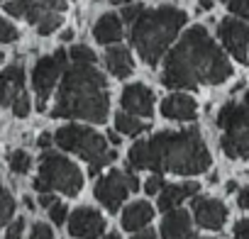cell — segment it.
I'll list each match as a JSON object with an SVG mask.
<instances>
[{"mask_svg": "<svg viewBox=\"0 0 249 239\" xmlns=\"http://www.w3.org/2000/svg\"><path fill=\"white\" fill-rule=\"evenodd\" d=\"M232 76V64L225 51L213 42L203 25H193L166 54L161 83L166 88H198L217 85Z\"/></svg>", "mask_w": 249, "mask_h": 239, "instance_id": "cell-1", "label": "cell"}, {"mask_svg": "<svg viewBox=\"0 0 249 239\" xmlns=\"http://www.w3.org/2000/svg\"><path fill=\"white\" fill-rule=\"evenodd\" d=\"M130 169H149L154 173L198 176L210 169V152L196 127L178 132H159L152 139L135 142L127 154Z\"/></svg>", "mask_w": 249, "mask_h": 239, "instance_id": "cell-2", "label": "cell"}, {"mask_svg": "<svg viewBox=\"0 0 249 239\" xmlns=\"http://www.w3.org/2000/svg\"><path fill=\"white\" fill-rule=\"evenodd\" d=\"M110 110V93L105 76L95 66L71 64L64 68L54 117L61 120H88V122H105Z\"/></svg>", "mask_w": 249, "mask_h": 239, "instance_id": "cell-3", "label": "cell"}, {"mask_svg": "<svg viewBox=\"0 0 249 239\" xmlns=\"http://www.w3.org/2000/svg\"><path fill=\"white\" fill-rule=\"evenodd\" d=\"M186 13L174 5H161L154 10H142L140 17L132 22L130 39L142 56L144 64L157 66L159 59L166 54V49L178 37L181 27L186 25Z\"/></svg>", "mask_w": 249, "mask_h": 239, "instance_id": "cell-4", "label": "cell"}, {"mask_svg": "<svg viewBox=\"0 0 249 239\" xmlns=\"http://www.w3.org/2000/svg\"><path fill=\"white\" fill-rule=\"evenodd\" d=\"M56 144L66 152H73L78 154L81 159L90 161V169L88 173L95 176L100 173L103 166H107L110 161H115V152L107 147L105 137L98 135L95 130L90 127H83V125H64L61 130H56Z\"/></svg>", "mask_w": 249, "mask_h": 239, "instance_id": "cell-5", "label": "cell"}, {"mask_svg": "<svg viewBox=\"0 0 249 239\" xmlns=\"http://www.w3.org/2000/svg\"><path fill=\"white\" fill-rule=\"evenodd\" d=\"M83 188V173L81 169L56 154V152H44L39 159V176L35 181V190L37 193H64V195H78Z\"/></svg>", "mask_w": 249, "mask_h": 239, "instance_id": "cell-6", "label": "cell"}, {"mask_svg": "<svg viewBox=\"0 0 249 239\" xmlns=\"http://www.w3.org/2000/svg\"><path fill=\"white\" fill-rule=\"evenodd\" d=\"M220 147L230 159H249V105L225 102L217 112Z\"/></svg>", "mask_w": 249, "mask_h": 239, "instance_id": "cell-7", "label": "cell"}, {"mask_svg": "<svg viewBox=\"0 0 249 239\" xmlns=\"http://www.w3.org/2000/svg\"><path fill=\"white\" fill-rule=\"evenodd\" d=\"M66 51L59 49L54 56H42L37 64H35V71H32V88L37 93V110H44L47 107V100L49 95L54 93L56 88V81L59 76L64 73L66 68Z\"/></svg>", "mask_w": 249, "mask_h": 239, "instance_id": "cell-8", "label": "cell"}, {"mask_svg": "<svg viewBox=\"0 0 249 239\" xmlns=\"http://www.w3.org/2000/svg\"><path fill=\"white\" fill-rule=\"evenodd\" d=\"M130 195V188H127V176L117 169H110L105 176L98 178L95 183V198L100 200V205L107 210V212H117L122 200Z\"/></svg>", "mask_w": 249, "mask_h": 239, "instance_id": "cell-9", "label": "cell"}, {"mask_svg": "<svg viewBox=\"0 0 249 239\" xmlns=\"http://www.w3.org/2000/svg\"><path fill=\"white\" fill-rule=\"evenodd\" d=\"M217 37H220L222 47H225L239 64H247V59H249V27H247L242 20L225 17V20L217 25Z\"/></svg>", "mask_w": 249, "mask_h": 239, "instance_id": "cell-10", "label": "cell"}, {"mask_svg": "<svg viewBox=\"0 0 249 239\" xmlns=\"http://www.w3.org/2000/svg\"><path fill=\"white\" fill-rule=\"evenodd\" d=\"M5 13L13 17H25L27 22L37 25L47 13H64L66 0H5Z\"/></svg>", "mask_w": 249, "mask_h": 239, "instance_id": "cell-11", "label": "cell"}, {"mask_svg": "<svg viewBox=\"0 0 249 239\" xmlns=\"http://www.w3.org/2000/svg\"><path fill=\"white\" fill-rule=\"evenodd\" d=\"M69 232L76 239H95L105 232V220L93 207H78L69 215Z\"/></svg>", "mask_w": 249, "mask_h": 239, "instance_id": "cell-12", "label": "cell"}, {"mask_svg": "<svg viewBox=\"0 0 249 239\" xmlns=\"http://www.w3.org/2000/svg\"><path fill=\"white\" fill-rule=\"evenodd\" d=\"M122 107L124 112L137 117H152L154 115V93L144 83H132L122 90Z\"/></svg>", "mask_w": 249, "mask_h": 239, "instance_id": "cell-13", "label": "cell"}, {"mask_svg": "<svg viewBox=\"0 0 249 239\" xmlns=\"http://www.w3.org/2000/svg\"><path fill=\"white\" fill-rule=\"evenodd\" d=\"M193 217L203 229H222L225 220H227V207L225 203L215 200V198H196L193 200Z\"/></svg>", "mask_w": 249, "mask_h": 239, "instance_id": "cell-14", "label": "cell"}, {"mask_svg": "<svg viewBox=\"0 0 249 239\" xmlns=\"http://www.w3.org/2000/svg\"><path fill=\"white\" fill-rule=\"evenodd\" d=\"M161 239H196L191 215L181 207L169 210L164 222H161Z\"/></svg>", "mask_w": 249, "mask_h": 239, "instance_id": "cell-15", "label": "cell"}, {"mask_svg": "<svg viewBox=\"0 0 249 239\" xmlns=\"http://www.w3.org/2000/svg\"><path fill=\"white\" fill-rule=\"evenodd\" d=\"M161 115L169 117V120H183V122H186V120H196L198 102L191 95H186V93H174V95L164 98Z\"/></svg>", "mask_w": 249, "mask_h": 239, "instance_id": "cell-16", "label": "cell"}, {"mask_svg": "<svg viewBox=\"0 0 249 239\" xmlns=\"http://www.w3.org/2000/svg\"><path fill=\"white\" fill-rule=\"evenodd\" d=\"M20 93H25V68L15 64L0 73V105H13Z\"/></svg>", "mask_w": 249, "mask_h": 239, "instance_id": "cell-17", "label": "cell"}, {"mask_svg": "<svg viewBox=\"0 0 249 239\" xmlns=\"http://www.w3.org/2000/svg\"><path fill=\"white\" fill-rule=\"evenodd\" d=\"M198 190H200V186H198L196 181L178 183V186H164V188L159 190V210H161V212H169V210L178 207L186 198H193Z\"/></svg>", "mask_w": 249, "mask_h": 239, "instance_id": "cell-18", "label": "cell"}, {"mask_svg": "<svg viewBox=\"0 0 249 239\" xmlns=\"http://www.w3.org/2000/svg\"><path fill=\"white\" fill-rule=\"evenodd\" d=\"M152 220H154V207H152L149 203H144V200L132 203L127 210L122 212V227L127 229V232H140V229H144Z\"/></svg>", "mask_w": 249, "mask_h": 239, "instance_id": "cell-19", "label": "cell"}, {"mask_svg": "<svg viewBox=\"0 0 249 239\" xmlns=\"http://www.w3.org/2000/svg\"><path fill=\"white\" fill-rule=\"evenodd\" d=\"M122 20H120V15H115V13H107V15H103L98 22H95V27H93V37H95V42H100V44H117L120 39H122Z\"/></svg>", "mask_w": 249, "mask_h": 239, "instance_id": "cell-20", "label": "cell"}, {"mask_svg": "<svg viewBox=\"0 0 249 239\" xmlns=\"http://www.w3.org/2000/svg\"><path fill=\"white\" fill-rule=\"evenodd\" d=\"M105 68H107L115 78H127V76L132 73L130 49H124V47H120V44L107 47V51H105Z\"/></svg>", "mask_w": 249, "mask_h": 239, "instance_id": "cell-21", "label": "cell"}, {"mask_svg": "<svg viewBox=\"0 0 249 239\" xmlns=\"http://www.w3.org/2000/svg\"><path fill=\"white\" fill-rule=\"evenodd\" d=\"M115 130L120 135H127V137H137L147 130L144 122H140L137 115H130V112H117L115 115Z\"/></svg>", "mask_w": 249, "mask_h": 239, "instance_id": "cell-22", "label": "cell"}, {"mask_svg": "<svg viewBox=\"0 0 249 239\" xmlns=\"http://www.w3.org/2000/svg\"><path fill=\"white\" fill-rule=\"evenodd\" d=\"M15 215V200L5 186H0V227H5Z\"/></svg>", "mask_w": 249, "mask_h": 239, "instance_id": "cell-23", "label": "cell"}, {"mask_svg": "<svg viewBox=\"0 0 249 239\" xmlns=\"http://www.w3.org/2000/svg\"><path fill=\"white\" fill-rule=\"evenodd\" d=\"M69 56H71L73 64H81V66H93L95 64V51L90 47H86V44H73Z\"/></svg>", "mask_w": 249, "mask_h": 239, "instance_id": "cell-24", "label": "cell"}, {"mask_svg": "<svg viewBox=\"0 0 249 239\" xmlns=\"http://www.w3.org/2000/svg\"><path fill=\"white\" fill-rule=\"evenodd\" d=\"M30 169H32V156H30L25 149H18V152L10 154V171H13V173L22 176V173H27Z\"/></svg>", "mask_w": 249, "mask_h": 239, "instance_id": "cell-25", "label": "cell"}, {"mask_svg": "<svg viewBox=\"0 0 249 239\" xmlns=\"http://www.w3.org/2000/svg\"><path fill=\"white\" fill-rule=\"evenodd\" d=\"M35 27H37V32H39L42 37H47V34H52V32H56V30L61 27V15H59V13H47Z\"/></svg>", "mask_w": 249, "mask_h": 239, "instance_id": "cell-26", "label": "cell"}, {"mask_svg": "<svg viewBox=\"0 0 249 239\" xmlns=\"http://www.w3.org/2000/svg\"><path fill=\"white\" fill-rule=\"evenodd\" d=\"M13 115L15 117H27L30 115V110H32V102H30V98H27V93H20L15 100H13Z\"/></svg>", "mask_w": 249, "mask_h": 239, "instance_id": "cell-27", "label": "cell"}, {"mask_svg": "<svg viewBox=\"0 0 249 239\" xmlns=\"http://www.w3.org/2000/svg\"><path fill=\"white\" fill-rule=\"evenodd\" d=\"M20 34H18V27L13 22H8L5 17H0V44H8V42H15Z\"/></svg>", "mask_w": 249, "mask_h": 239, "instance_id": "cell-28", "label": "cell"}, {"mask_svg": "<svg viewBox=\"0 0 249 239\" xmlns=\"http://www.w3.org/2000/svg\"><path fill=\"white\" fill-rule=\"evenodd\" d=\"M227 8H230L232 15L249 20V0H227Z\"/></svg>", "mask_w": 249, "mask_h": 239, "instance_id": "cell-29", "label": "cell"}, {"mask_svg": "<svg viewBox=\"0 0 249 239\" xmlns=\"http://www.w3.org/2000/svg\"><path fill=\"white\" fill-rule=\"evenodd\" d=\"M49 217H52V222H54V224H64V222H66V217H69L66 205H61V203L49 205Z\"/></svg>", "mask_w": 249, "mask_h": 239, "instance_id": "cell-30", "label": "cell"}, {"mask_svg": "<svg viewBox=\"0 0 249 239\" xmlns=\"http://www.w3.org/2000/svg\"><path fill=\"white\" fill-rule=\"evenodd\" d=\"M30 239H54V232H52L49 224L37 222V224H32V229H30Z\"/></svg>", "mask_w": 249, "mask_h": 239, "instance_id": "cell-31", "label": "cell"}, {"mask_svg": "<svg viewBox=\"0 0 249 239\" xmlns=\"http://www.w3.org/2000/svg\"><path fill=\"white\" fill-rule=\"evenodd\" d=\"M142 10H144V8H142L140 3H130V5H124V10H122L120 20H122V22H130V25H132V22H135V20L140 17V13H142Z\"/></svg>", "mask_w": 249, "mask_h": 239, "instance_id": "cell-32", "label": "cell"}, {"mask_svg": "<svg viewBox=\"0 0 249 239\" xmlns=\"http://www.w3.org/2000/svg\"><path fill=\"white\" fill-rule=\"evenodd\" d=\"M164 188V178H161V173H154V176H149L147 178V183H144V193L147 195H159V190Z\"/></svg>", "mask_w": 249, "mask_h": 239, "instance_id": "cell-33", "label": "cell"}, {"mask_svg": "<svg viewBox=\"0 0 249 239\" xmlns=\"http://www.w3.org/2000/svg\"><path fill=\"white\" fill-rule=\"evenodd\" d=\"M22 229H25V220H15L10 227H8V234H5V239H22Z\"/></svg>", "mask_w": 249, "mask_h": 239, "instance_id": "cell-34", "label": "cell"}, {"mask_svg": "<svg viewBox=\"0 0 249 239\" xmlns=\"http://www.w3.org/2000/svg\"><path fill=\"white\" fill-rule=\"evenodd\" d=\"M234 239H249V220H239L234 224Z\"/></svg>", "mask_w": 249, "mask_h": 239, "instance_id": "cell-35", "label": "cell"}, {"mask_svg": "<svg viewBox=\"0 0 249 239\" xmlns=\"http://www.w3.org/2000/svg\"><path fill=\"white\" fill-rule=\"evenodd\" d=\"M237 205H239L242 210H249V188H242V190H239V195H237Z\"/></svg>", "mask_w": 249, "mask_h": 239, "instance_id": "cell-36", "label": "cell"}, {"mask_svg": "<svg viewBox=\"0 0 249 239\" xmlns=\"http://www.w3.org/2000/svg\"><path fill=\"white\" fill-rule=\"evenodd\" d=\"M54 203H56L54 193H39V205H42V207H49V205H54Z\"/></svg>", "mask_w": 249, "mask_h": 239, "instance_id": "cell-37", "label": "cell"}, {"mask_svg": "<svg viewBox=\"0 0 249 239\" xmlns=\"http://www.w3.org/2000/svg\"><path fill=\"white\" fill-rule=\"evenodd\" d=\"M135 237L132 239H157V234L152 229H140V232H132Z\"/></svg>", "mask_w": 249, "mask_h": 239, "instance_id": "cell-38", "label": "cell"}, {"mask_svg": "<svg viewBox=\"0 0 249 239\" xmlns=\"http://www.w3.org/2000/svg\"><path fill=\"white\" fill-rule=\"evenodd\" d=\"M37 144H39V147H49V144H52V135H49V132H44V135L39 137V142H37Z\"/></svg>", "mask_w": 249, "mask_h": 239, "instance_id": "cell-39", "label": "cell"}, {"mask_svg": "<svg viewBox=\"0 0 249 239\" xmlns=\"http://www.w3.org/2000/svg\"><path fill=\"white\" fill-rule=\"evenodd\" d=\"M198 8L200 10H210L213 8V0H198Z\"/></svg>", "mask_w": 249, "mask_h": 239, "instance_id": "cell-40", "label": "cell"}, {"mask_svg": "<svg viewBox=\"0 0 249 239\" xmlns=\"http://www.w3.org/2000/svg\"><path fill=\"white\" fill-rule=\"evenodd\" d=\"M107 139H110V144H115V147L120 144V135H115V130H112V132H107Z\"/></svg>", "mask_w": 249, "mask_h": 239, "instance_id": "cell-41", "label": "cell"}, {"mask_svg": "<svg viewBox=\"0 0 249 239\" xmlns=\"http://www.w3.org/2000/svg\"><path fill=\"white\" fill-rule=\"evenodd\" d=\"M130 3H137V0H112V5H130Z\"/></svg>", "mask_w": 249, "mask_h": 239, "instance_id": "cell-42", "label": "cell"}, {"mask_svg": "<svg viewBox=\"0 0 249 239\" xmlns=\"http://www.w3.org/2000/svg\"><path fill=\"white\" fill-rule=\"evenodd\" d=\"M22 200H25V205H27V207H30V210H35V200H32V198H30V195H27V198H22Z\"/></svg>", "mask_w": 249, "mask_h": 239, "instance_id": "cell-43", "label": "cell"}, {"mask_svg": "<svg viewBox=\"0 0 249 239\" xmlns=\"http://www.w3.org/2000/svg\"><path fill=\"white\" fill-rule=\"evenodd\" d=\"M71 37H73V32H71V30H66V32H64V34H61V39H64V42H69V39H71Z\"/></svg>", "mask_w": 249, "mask_h": 239, "instance_id": "cell-44", "label": "cell"}, {"mask_svg": "<svg viewBox=\"0 0 249 239\" xmlns=\"http://www.w3.org/2000/svg\"><path fill=\"white\" fill-rule=\"evenodd\" d=\"M227 190H230V193H232V190H237V183H234V181H230V183H227Z\"/></svg>", "mask_w": 249, "mask_h": 239, "instance_id": "cell-45", "label": "cell"}, {"mask_svg": "<svg viewBox=\"0 0 249 239\" xmlns=\"http://www.w3.org/2000/svg\"><path fill=\"white\" fill-rule=\"evenodd\" d=\"M105 239H120V237H117V234H107Z\"/></svg>", "mask_w": 249, "mask_h": 239, "instance_id": "cell-46", "label": "cell"}, {"mask_svg": "<svg viewBox=\"0 0 249 239\" xmlns=\"http://www.w3.org/2000/svg\"><path fill=\"white\" fill-rule=\"evenodd\" d=\"M244 105H249V90H247V95H244Z\"/></svg>", "mask_w": 249, "mask_h": 239, "instance_id": "cell-47", "label": "cell"}, {"mask_svg": "<svg viewBox=\"0 0 249 239\" xmlns=\"http://www.w3.org/2000/svg\"><path fill=\"white\" fill-rule=\"evenodd\" d=\"M196 239H210V237H196Z\"/></svg>", "mask_w": 249, "mask_h": 239, "instance_id": "cell-48", "label": "cell"}, {"mask_svg": "<svg viewBox=\"0 0 249 239\" xmlns=\"http://www.w3.org/2000/svg\"><path fill=\"white\" fill-rule=\"evenodd\" d=\"M0 64H3V51H0Z\"/></svg>", "mask_w": 249, "mask_h": 239, "instance_id": "cell-49", "label": "cell"}, {"mask_svg": "<svg viewBox=\"0 0 249 239\" xmlns=\"http://www.w3.org/2000/svg\"><path fill=\"white\" fill-rule=\"evenodd\" d=\"M222 3H227V0H222Z\"/></svg>", "mask_w": 249, "mask_h": 239, "instance_id": "cell-50", "label": "cell"}]
</instances>
